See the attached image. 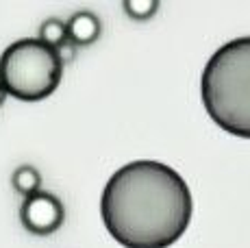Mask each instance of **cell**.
<instances>
[{
    "mask_svg": "<svg viewBox=\"0 0 250 248\" xmlns=\"http://www.w3.org/2000/svg\"><path fill=\"white\" fill-rule=\"evenodd\" d=\"M191 192L167 164L139 159L115 170L100 198L109 235L124 248H167L187 231Z\"/></svg>",
    "mask_w": 250,
    "mask_h": 248,
    "instance_id": "6da1fadb",
    "label": "cell"
},
{
    "mask_svg": "<svg viewBox=\"0 0 250 248\" xmlns=\"http://www.w3.org/2000/svg\"><path fill=\"white\" fill-rule=\"evenodd\" d=\"M200 96L220 128L250 140V35L230 40L211 55L200 79Z\"/></svg>",
    "mask_w": 250,
    "mask_h": 248,
    "instance_id": "7a4b0ae2",
    "label": "cell"
},
{
    "mask_svg": "<svg viewBox=\"0 0 250 248\" xmlns=\"http://www.w3.org/2000/svg\"><path fill=\"white\" fill-rule=\"evenodd\" d=\"M63 61L59 52L37 37L18 40L0 55V85L9 96L37 103L48 98L61 83Z\"/></svg>",
    "mask_w": 250,
    "mask_h": 248,
    "instance_id": "3957f363",
    "label": "cell"
},
{
    "mask_svg": "<svg viewBox=\"0 0 250 248\" xmlns=\"http://www.w3.org/2000/svg\"><path fill=\"white\" fill-rule=\"evenodd\" d=\"M20 220L26 231L35 233V235H50V233L59 231L65 220L63 203L52 192L40 189L24 198L20 207Z\"/></svg>",
    "mask_w": 250,
    "mask_h": 248,
    "instance_id": "277c9868",
    "label": "cell"
},
{
    "mask_svg": "<svg viewBox=\"0 0 250 248\" xmlns=\"http://www.w3.org/2000/svg\"><path fill=\"white\" fill-rule=\"evenodd\" d=\"M68 28V41L72 46H89L100 37V20L96 13L91 11H76L74 16H70V20L65 22Z\"/></svg>",
    "mask_w": 250,
    "mask_h": 248,
    "instance_id": "5b68a950",
    "label": "cell"
},
{
    "mask_svg": "<svg viewBox=\"0 0 250 248\" xmlns=\"http://www.w3.org/2000/svg\"><path fill=\"white\" fill-rule=\"evenodd\" d=\"M11 185L18 194H22V196L26 198L42 189V174H40V170L33 168V165H20V168H16V172L11 174Z\"/></svg>",
    "mask_w": 250,
    "mask_h": 248,
    "instance_id": "8992f818",
    "label": "cell"
},
{
    "mask_svg": "<svg viewBox=\"0 0 250 248\" xmlns=\"http://www.w3.org/2000/svg\"><path fill=\"white\" fill-rule=\"evenodd\" d=\"M40 41H44L46 46L59 50L68 44V28H65V22L59 20V18H48L46 22H42L40 26Z\"/></svg>",
    "mask_w": 250,
    "mask_h": 248,
    "instance_id": "52a82bcc",
    "label": "cell"
},
{
    "mask_svg": "<svg viewBox=\"0 0 250 248\" xmlns=\"http://www.w3.org/2000/svg\"><path fill=\"white\" fill-rule=\"evenodd\" d=\"M157 9H159L157 0H126L124 2V11L135 20H148L157 13Z\"/></svg>",
    "mask_w": 250,
    "mask_h": 248,
    "instance_id": "ba28073f",
    "label": "cell"
},
{
    "mask_svg": "<svg viewBox=\"0 0 250 248\" xmlns=\"http://www.w3.org/2000/svg\"><path fill=\"white\" fill-rule=\"evenodd\" d=\"M4 98H7V92L2 89V85H0V107L4 104Z\"/></svg>",
    "mask_w": 250,
    "mask_h": 248,
    "instance_id": "9c48e42d",
    "label": "cell"
}]
</instances>
